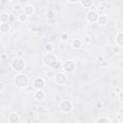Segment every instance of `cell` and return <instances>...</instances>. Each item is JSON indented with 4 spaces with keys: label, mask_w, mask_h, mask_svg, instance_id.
I'll list each match as a JSON object with an SVG mask.
<instances>
[{
    "label": "cell",
    "mask_w": 123,
    "mask_h": 123,
    "mask_svg": "<svg viewBox=\"0 0 123 123\" xmlns=\"http://www.w3.org/2000/svg\"><path fill=\"white\" fill-rule=\"evenodd\" d=\"M15 84L19 87L26 86L27 84H28V78H27V76L24 75V74H18L15 77Z\"/></svg>",
    "instance_id": "cell-1"
},
{
    "label": "cell",
    "mask_w": 123,
    "mask_h": 123,
    "mask_svg": "<svg viewBox=\"0 0 123 123\" xmlns=\"http://www.w3.org/2000/svg\"><path fill=\"white\" fill-rule=\"evenodd\" d=\"M24 66H25V62L21 59H15L12 62V67H13L14 70L20 71V70H22L24 68Z\"/></svg>",
    "instance_id": "cell-2"
},
{
    "label": "cell",
    "mask_w": 123,
    "mask_h": 123,
    "mask_svg": "<svg viewBox=\"0 0 123 123\" xmlns=\"http://www.w3.org/2000/svg\"><path fill=\"white\" fill-rule=\"evenodd\" d=\"M44 62L48 65V66H51V67H54V65L58 62H57V59H56V57L54 56V55H47V56H45V58H44Z\"/></svg>",
    "instance_id": "cell-3"
},
{
    "label": "cell",
    "mask_w": 123,
    "mask_h": 123,
    "mask_svg": "<svg viewBox=\"0 0 123 123\" xmlns=\"http://www.w3.org/2000/svg\"><path fill=\"white\" fill-rule=\"evenodd\" d=\"M61 109L63 111H69L71 110V103L69 101H62L61 103Z\"/></svg>",
    "instance_id": "cell-4"
},
{
    "label": "cell",
    "mask_w": 123,
    "mask_h": 123,
    "mask_svg": "<svg viewBox=\"0 0 123 123\" xmlns=\"http://www.w3.org/2000/svg\"><path fill=\"white\" fill-rule=\"evenodd\" d=\"M74 63H73V62H71V61H68V62H66L65 63H64V65H63V67H64V70L65 71H67V72H71V71H73V69H74Z\"/></svg>",
    "instance_id": "cell-5"
},
{
    "label": "cell",
    "mask_w": 123,
    "mask_h": 123,
    "mask_svg": "<svg viewBox=\"0 0 123 123\" xmlns=\"http://www.w3.org/2000/svg\"><path fill=\"white\" fill-rule=\"evenodd\" d=\"M97 18H98V15H97V13L95 12H89L87 13V19H88V21H90V22L93 23V22H95L97 20Z\"/></svg>",
    "instance_id": "cell-6"
},
{
    "label": "cell",
    "mask_w": 123,
    "mask_h": 123,
    "mask_svg": "<svg viewBox=\"0 0 123 123\" xmlns=\"http://www.w3.org/2000/svg\"><path fill=\"white\" fill-rule=\"evenodd\" d=\"M56 81H57L58 84H63L66 81V76L62 73H59L56 77Z\"/></svg>",
    "instance_id": "cell-7"
},
{
    "label": "cell",
    "mask_w": 123,
    "mask_h": 123,
    "mask_svg": "<svg viewBox=\"0 0 123 123\" xmlns=\"http://www.w3.org/2000/svg\"><path fill=\"white\" fill-rule=\"evenodd\" d=\"M43 85H44L43 80H42V79H40V78L36 79V80H35V82H34V86H35L37 88H41V87L43 86Z\"/></svg>",
    "instance_id": "cell-8"
},
{
    "label": "cell",
    "mask_w": 123,
    "mask_h": 123,
    "mask_svg": "<svg viewBox=\"0 0 123 123\" xmlns=\"http://www.w3.org/2000/svg\"><path fill=\"white\" fill-rule=\"evenodd\" d=\"M10 121L12 123H17L18 122V115L16 113H12L10 115Z\"/></svg>",
    "instance_id": "cell-9"
},
{
    "label": "cell",
    "mask_w": 123,
    "mask_h": 123,
    "mask_svg": "<svg viewBox=\"0 0 123 123\" xmlns=\"http://www.w3.org/2000/svg\"><path fill=\"white\" fill-rule=\"evenodd\" d=\"M9 29H10V26H9L8 23H3V24H1V26H0V30H1L3 33L8 32Z\"/></svg>",
    "instance_id": "cell-10"
},
{
    "label": "cell",
    "mask_w": 123,
    "mask_h": 123,
    "mask_svg": "<svg viewBox=\"0 0 123 123\" xmlns=\"http://www.w3.org/2000/svg\"><path fill=\"white\" fill-rule=\"evenodd\" d=\"M98 22H99V24H101V25L106 24V23H107V17H106L105 15H101V16L99 17V19H98Z\"/></svg>",
    "instance_id": "cell-11"
},
{
    "label": "cell",
    "mask_w": 123,
    "mask_h": 123,
    "mask_svg": "<svg viewBox=\"0 0 123 123\" xmlns=\"http://www.w3.org/2000/svg\"><path fill=\"white\" fill-rule=\"evenodd\" d=\"M36 98L37 99V100H41V99H43V97H44V93H43V91H41V90H39V91H37V93H36Z\"/></svg>",
    "instance_id": "cell-12"
},
{
    "label": "cell",
    "mask_w": 123,
    "mask_h": 123,
    "mask_svg": "<svg viewBox=\"0 0 123 123\" xmlns=\"http://www.w3.org/2000/svg\"><path fill=\"white\" fill-rule=\"evenodd\" d=\"M8 19H9V15H8L7 13H2V14L0 15V20H1V21L6 22V21H8Z\"/></svg>",
    "instance_id": "cell-13"
},
{
    "label": "cell",
    "mask_w": 123,
    "mask_h": 123,
    "mask_svg": "<svg viewBox=\"0 0 123 123\" xmlns=\"http://www.w3.org/2000/svg\"><path fill=\"white\" fill-rule=\"evenodd\" d=\"M25 12H26V14H32L33 13V7L27 6L25 8Z\"/></svg>",
    "instance_id": "cell-14"
},
{
    "label": "cell",
    "mask_w": 123,
    "mask_h": 123,
    "mask_svg": "<svg viewBox=\"0 0 123 123\" xmlns=\"http://www.w3.org/2000/svg\"><path fill=\"white\" fill-rule=\"evenodd\" d=\"M81 44H82V42H81L80 39H75V40L73 41V46H74L75 48H79V47L81 46Z\"/></svg>",
    "instance_id": "cell-15"
},
{
    "label": "cell",
    "mask_w": 123,
    "mask_h": 123,
    "mask_svg": "<svg viewBox=\"0 0 123 123\" xmlns=\"http://www.w3.org/2000/svg\"><path fill=\"white\" fill-rule=\"evenodd\" d=\"M122 37H123V35L120 33V34L118 35V37H117V39H116V41L118 42L119 45H122V44H123V39H122Z\"/></svg>",
    "instance_id": "cell-16"
},
{
    "label": "cell",
    "mask_w": 123,
    "mask_h": 123,
    "mask_svg": "<svg viewBox=\"0 0 123 123\" xmlns=\"http://www.w3.org/2000/svg\"><path fill=\"white\" fill-rule=\"evenodd\" d=\"M46 16H47V18H49V19H52V18H54V16H55V13H54V12H52V11H49V12L46 13Z\"/></svg>",
    "instance_id": "cell-17"
},
{
    "label": "cell",
    "mask_w": 123,
    "mask_h": 123,
    "mask_svg": "<svg viewBox=\"0 0 123 123\" xmlns=\"http://www.w3.org/2000/svg\"><path fill=\"white\" fill-rule=\"evenodd\" d=\"M96 123H110V122H109V120L106 119V118H100V119L97 120Z\"/></svg>",
    "instance_id": "cell-18"
},
{
    "label": "cell",
    "mask_w": 123,
    "mask_h": 123,
    "mask_svg": "<svg viewBox=\"0 0 123 123\" xmlns=\"http://www.w3.org/2000/svg\"><path fill=\"white\" fill-rule=\"evenodd\" d=\"M19 19H20V21H26V19H27V16H26V14H24V13H21V14L19 15Z\"/></svg>",
    "instance_id": "cell-19"
},
{
    "label": "cell",
    "mask_w": 123,
    "mask_h": 123,
    "mask_svg": "<svg viewBox=\"0 0 123 123\" xmlns=\"http://www.w3.org/2000/svg\"><path fill=\"white\" fill-rule=\"evenodd\" d=\"M45 49L47 50V51H51L52 49H53V46H52V44H46V46H45Z\"/></svg>",
    "instance_id": "cell-20"
},
{
    "label": "cell",
    "mask_w": 123,
    "mask_h": 123,
    "mask_svg": "<svg viewBox=\"0 0 123 123\" xmlns=\"http://www.w3.org/2000/svg\"><path fill=\"white\" fill-rule=\"evenodd\" d=\"M82 3H83V5H84V6H89V5H91V4H92V2H91V1H83Z\"/></svg>",
    "instance_id": "cell-21"
},
{
    "label": "cell",
    "mask_w": 123,
    "mask_h": 123,
    "mask_svg": "<svg viewBox=\"0 0 123 123\" xmlns=\"http://www.w3.org/2000/svg\"><path fill=\"white\" fill-rule=\"evenodd\" d=\"M9 20H10V21H14V20H15V16H14L13 14H10V15H9Z\"/></svg>",
    "instance_id": "cell-22"
},
{
    "label": "cell",
    "mask_w": 123,
    "mask_h": 123,
    "mask_svg": "<svg viewBox=\"0 0 123 123\" xmlns=\"http://www.w3.org/2000/svg\"><path fill=\"white\" fill-rule=\"evenodd\" d=\"M62 40H66V39L68 38V36H67L66 34H63V35L62 36Z\"/></svg>",
    "instance_id": "cell-23"
},
{
    "label": "cell",
    "mask_w": 123,
    "mask_h": 123,
    "mask_svg": "<svg viewBox=\"0 0 123 123\" xmlns=\"http://www.w3.org/2000/svg\"><path fill=\"white\" fill-rule=\"evenodd\" d=\"M3 87H4V85H3V83H1V82H0V90H2V89H3Z\"/></svg>",
    "instance_id": "cell-24"
},
{
    "label": "cell",
    "mask_w": 123,
    "mask_h": 123,
    "mask_svg": "<svg viewBox=\"0 0 123 123\" xmlns=\"http://www.w3.org/2000/svg\"><path fill=\"white\" fill-rule=\"evenodd\" d=\"M122 95H123V93L121 92V93H120V95H119V99H120V101H122Z\"/></svg>",
    "instance_id": "cell-25"
},
{
    "label": "cell",
    "mask_w": 123,
    "mask_h": 123,
    "mask_svg": "<svg viewBox=\"0 0 123 123\" xmlns=\"http://www.w3.org/2000/svg\"><path fill=\"white\" fill-rule=\"evenodd\" d=\"M86 40L88 42V41H89V37H86Z\"/></svg>",
    "instance_id": "cell-26"
}]
</instances>
